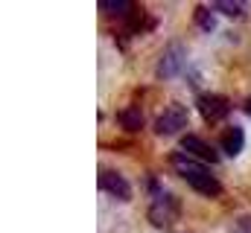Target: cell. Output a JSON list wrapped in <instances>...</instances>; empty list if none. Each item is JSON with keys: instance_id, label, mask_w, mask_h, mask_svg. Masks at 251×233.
I'll list each match as a JSON object with an SVG mask.
<instances>
[{"instance_id": "obj_1", "label": "cell", "mask_w": 251, "mask_h": 233, "mask_svg": "<svg viewBox=\"0 0 251 233\" xmlns=\"http://www.w3.org/2000/svg\"><path fill=\"white\" fill-rule=\"evenodd\" d=\"M170 163H173V169L181 175L190 186L196 189V192H201V195H219V192H222V184L216 181V175L210 172L204 163L193 161L190 155L178 152V155H173V158H170Z\"/></svg>"}, {"instance_id": "obj_2", "label": "cell", "mask_w": 251, "mask_h": 233, "mask_svg": "<svg viewBox=\"0 0 251 233\" xmlns=\"http://www.w3.org/2000/svg\"><path fill=\"white\" fill-rule=\"evenodd\" d=\"M176 219H178V201H176L170 192L155 195V198H152V207H149V222H152L155 228L170 231V228L176 225Z\"/></svg>"}, {"instance_id": "obj_3", "label": "cell", "mask_w": 251, "mask_h": 233, "mask_svg": "<svg viewBox=\"0 0 251 233\" xmlns=\"http://www.w3.org/2000/svg\"><path fill=\"white\" fill-rule=\"evenodd\" d=\"M187 108L184 105H167L161 116L155 119V131L158 134H164V137H173V134H178V131H184V125H187Z\"/></svg>"}, {"instance_id": "obj_4", "label": "cell", "mask_w": 251, "mask_h": 233, "mask_svg": "<svg viewBox=\"0 0 251 233\" xmlns=\"http://www.w3.org/2000/svg\"><path fill=\"white\" fill-rule=\"evenodd\" d=\"M184 64H187V53L181 44H173L164 56L158 58V76L161 79H176L184 73Z\"/></svg>"}, {"instance_id": "obj_5", "label": "cell", "mask_w": 251, "mask_h": 233, "mask_svg": "<svg viewBox=\"0 0 251 233\" xmlns=\"http://www.w3.org/2000/svg\"><path fill=\"white\" fill-rule=\"evenodd\" d=\"M196 108L207 122H216L219 116H225L231 111V102L219 93H196Z\"/></svg>"}, {"instance_id": "obj_6", "label": "cell", "mask_w": 251, "mask_h": 233, "mask_svg": "<svg viewBox=\"0 0 251 233\" xmlns=\"http://www.w3.org/2000/svg\"><path fill=\"white\" fill-rule=\"evenodd\" d=\"M181 146H184V155H190L193 161H199V163H216L219 161V155H216V149L213 146H207L201 137H196V134H187L184 140H181Z\"/></svg>"}, {"instance_id": "obj_7", "label": "cell", "mask_w": 251, "mask_h": 233, "mask_svg": "<svg viewBox=\"0 0 251 233\" xmlns=\"http://www.w3.org/2000/svg\"><path fill=\"white\" fill-rule=\"evenodd\" d=\"M100 189L108 192V195H114V198H120V201H128V198H131L128 181H126L120 172H114V169H105V172L100 175Z\"/></svg>"}, {"instance_id": "obj_8", "label": "cell", "mask_w": 251, "mask_h": 233, "mask_svg": "<svg viewBox=\"0 0 251 233\" xmlns=\"http://www.w3.org/2000/svg\"><path fill=\"white\" fill-rule=\"evenodd\" d=\"M219 140H222V152H225V155H231V158H237V155L243 152V146H246V134H243V128H240V125L225 128Z\"/></svg>"}, {"instance_id": "obj_9", "label": "cell", "mask_w": 251, "mask_h": 233, "mask_svg": "<svg viewBox=\"0 0 251 233\" xmlns=\"http://www.w3.org/2000/svg\"><path fill=\"white\" fill-rule=\"evenodd\" d=\"M120 125H123L126 131H140L143 125H146V119H143V111L140 108H123L120 111Z\"/></svg>"}, {"instance_id": "obj_10", "label": "cell", "mask_w": 251, "mask_h": 233, "mask_svg": "<svg viewBox=\"0 0 251 233\" xmlns=\"http://www.w3.org/2000/svg\"><path fill=\"white\" fill-rule=\"evenodd\" d=\"M193 18H196V23H199V26H201L204 32H210V29H213V23H216V21H213V12H210L207 6H199Z\"/></svg>"}, {"instance_id": "obj_11", "label": "cell", "mask_w": 251, "mask_h": 233, "mask_svg": "<svg viewBox=\"0 0 251 233\" xmlns=\"http://www.w3.org/2000/svg\"><path fill=\"white\" fill-rule=\"evenodd\" d=\"M213 12H222V15L237 18V15L246 12V6H240V3H228V0H219V3H213Z\"/></svg>"}, {"instance_id": "obj_12", "label": "cell", "mask_w": 251, "mask_h": 233, "mask_svg": "<svg viewBox=\"0 0 251 233\" xmlns=\"http://www.w3.org/2000/svg\"><path fill=\"white\" fill-rule=\"evenodd\" d=\"M102 12H111V15H128L131 12V3H102Z\"/></svg>"}, {"instance_id": "obj_13", "label": "cell", "mask_w": 251, "mask_h": 233, "mask_svg": "<svg viewBox=\"0 0 251 233\" xmlns=\"http://www.w3.org/2000/svg\"><path fill=\"white\" fill-rule=\"evenodd\" d=\"M234 233H251V216H243V219H237V225H234Z\"/></svg>"}, {"instance_id": "obj_14", "label": "cell", "mask_w": 251, "mask_h": 233, "mask_svg": "<svg viewBox=\"0 0 251 233\" xmlns=\"http://www.w3.org/2000/svg\"><path fill=\"white\" fill-rule=\"evenodd\" d=\"M246 111H249V114H251V99H249V102H246Z\"/></svg>"}]
</instances>
